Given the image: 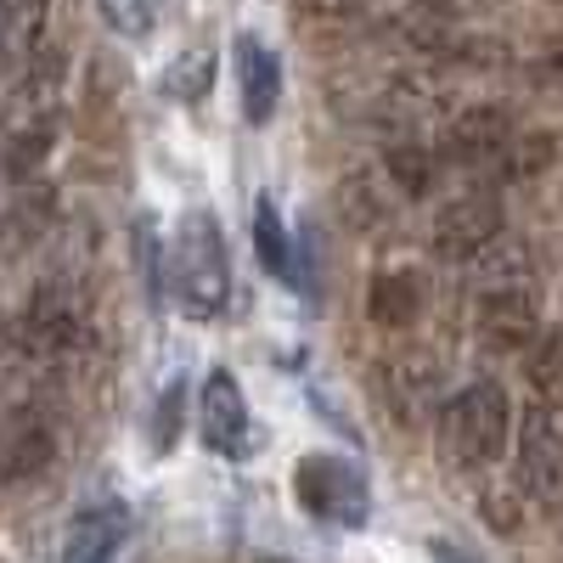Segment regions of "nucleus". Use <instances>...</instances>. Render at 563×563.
Here are the masks:
<instances>
[{"mask_svg":"<svg viewBox=\"0 0 563 563\" xmlns=\"http://www.w3.org/2000/svg\"><path fill=\"white\" fill-rule=\"evenodd\" d=\"M169 288H175V305L192 316V321H214L231 299V260H225V238H220V220L209 209L186 214L175 243H169Z\"/></svg>","mask_w":563,"mask_h":563,"instance_id":"1","label":"nucleus"},{"mask_svg":"<svg viewBox=\"0 0 563 563\" xmlns=\"http://www.w3.org/2000/svg\"><path fill=\"white\" fill-rule=\"evenodd\" d=\"M434 434H440V456L451 467H490L507 451V434H512V400H507V389L479 378V384H467L462 395L440 400Z\"/></svg>","mask_w":563,"mask_h":563,"instance_id":"2","label":"nucleus"},{"mask_svg":"<svg viewBox=\"0 0 563 563\" xmlns=\"http://www.w3.org/2000/svg\"><path fill=\"white\" fill-rule=\"evenodd\" d=\"M294 490L305 501L310 519H327V525H366L372 512V485L366 474L350 462V456H333V451H310L294 474Z\"/></svg>","mask_w":563,"mask_h":563,"instance_id":"3","label":"nucleus"},{"mask_svg":"<svg viewBox=\"0 0 563 563\" xmlns=\"http://www.w3.org/2000/svg\"><path fill=\"white\" fill-rule=\"evenodd\" d=\"M85 321L90 316H85V299H79L74 282L68 276H45L34 288V299H29V310H23V350L40 355V361H57V355L79 350Z\"/></svg>","mask_w":563,"mask_h":563,"instance_id":"4","label":"nucleus"},{"mask_svg":"<svg viewBox=\"0 0 563 563\" xmlns=\"http://www.w3.org/2000/svg\"><path fill=\"white\" fill-rule=\"evenodd\" d=\"M474 333L496 355L530 350V339L541 333L536 288H530V282H496V288H479V299H474Z\"/></svg>","mask_w":563,"mask_h":563,"instance_id":"5","label":"nucleus"},{"mask_svg":"<svg viewBox=\"0 0 563 563\" xmlns=\"http://www.w3.org/2000/svg\"><path fill=\"white\" fill-rule=\"evenodd\" d=\"M198 434L214 456L225 462H243L254 451V411H249V395L231 372H209L203 389H198Z\"/></svg>","mask_w":563,"mask_h":563,"instance_id":"6","label":"nucleus"},{"mask_svg":"<svg viewBox=\"0 0 563 563\" xmlns=\"http://www.w3.org/2000/svg\"><path fill=\"white\" fill-rule=\"evenodd\" d=\"M512 434H519V485L541 501L563 496V406L552 400L525 406Z\"/></svg>","mask_w":563,"mask_h":563,"instance_id":"7","label":"nucleus"},{"mask_svg":"<svg viewBox=\"0 0 563 563\" xmlns=\"http://www.w3.org/2000/svg\"><path fill=\"white\" fill-rule=\"evenodd\" d=\"M496 238H501V203H496V192H462L429 225V249L440 260H451V265H467Z\"/></svg>","mask_w":563,"mask_h":563,"instance_id":"8","label":"nucleus"},{"mask_svg":"<svg viewBox=\"0 0 563 563\" xmlns=\"http://www.w3.org/2000/svg\"><path fill=\"white\" fill-rule=\"evenodd\" d=\"M512 135V113L496 108V102H474L462 108L451 124H445V141H440V158L451 164H490Z\"/></svg>","mask_w":563,"mask_h":563,"instance_id":"9","label":"nucleus"},{"mask_svg":"<svg viewBox=\"0 0 563 563\" xmlns=\"http://www.w3.org/2000/svg\"><path fill=\"white\" fill-rule=\"evenodd\" d=\"M440 384H445V372L429 350H406V355L384 361V395L400 411V422H417V417L440 411Z\"/></svg>","mask_w":563,"mask_h":563,"instance_id":"10","label":"nucleus"},{"mask_svg":"<svg viewBox=\"0 0 563 563\" xmlns=\"http://www.w3.org/2000/svg\"><path fill=\"white\" fill-rule=\"evenodd\" d=\"M238 97L249 124H271L282 108V63L260 34H238Z\"/></svg>","mask_w":563,"mask_h":563,"instance_id":"11","label":"nucleus"},{"mask_svg":"<svg viewBox=\"0 0 563 563\" xmlns=\"http://www.w3.org/2000/svg\"><path fill=\"white\" fill-rule=\"evenodd\" d=\"M124 536H130V507H119V501L85 507L79 519L68 525V536H63L57 563H108L124 547Z\"/></svg>","mask_w":563,"mask_h":563,"instance_id":"12","label":"nucleus"},{"mask_svg":"<svg viewBox=\"0 0 563 563\" xmlns=\"http://www.w3.org/2000/svg\"><path fill=\"white\" fill-rule=\"evenodd\" d=\"M52 456H57V434L45 429L40 411L18 406V411L7 417V429H0V474H7V479H29V474H40Z\"/></svg>","mask_w":563,"mask_h":563,"instance_id":"13","label":"nucleus"},{"mask_svg":"<svg viewBox=\"0 0 563 563\" xmlns=\"http://www.w3.org/2000/svg\"><path fill=\"white\" fill-rule=\"evenodd\" d=\"M422 305H429V288H422V276L395 265V271H378L366 288V316L389 327V333H406V327H417Z\"/></svg>","mask_w":563,"mask_h":563,"instance_id":"14","label":"nucleus"},{"mask_svg":"<svg viewBox=\"0 0 563 563\" xmlns=\"http://www.w3.org/2000/svg\"><path fill=\"white\" fill-rule=\"evenodd\" d=\"M45 23H52V0H0V74H18L40 52Z\"/></svg>","mask_w":563,"mask_h":563,"instance_id":"15","label":"nucleus"},{"mask_svg":"<svg viewBox=\"0 0 563 563\" xmlns=\"http://www.w3.org/2000/svg\"><path fill=\"white\" fill-rule=\"evenodd\" d=\"M57 147V113H40V119H18L12 135H7V147H0V180L18 186L29 175L45 169V158H52Z\"/></svg>","mask_w":563,"mask_h":563,"instance_id":"16","label":"nucleus"},{"mask_svg":"<svg viewBox=\"0 0 563 563\" xmlns=\"http://www.w3.org/2000/svg\"><path fill=\"white\" fill-rule=\"evenodd\" d=\"M63 74H68L63 45H40V52H34L23 68H18V113H23V119L52 113L57 90H63Z\"/></svg>","mask_w":563,"mask_h":563,"instance_id":"17","label":"nucleus"},{"mask_svg":"<svg viewBox=\"0 0 563 563\" xmlns=\"http://www.w3.org/2000/svg\"><path fill=\"white\" fill-rule=\"evenodd\" d=\"M440 147H429V141H395V147L384 153V180L400 186L406 198H429L440 186Z\"/></svg>","mask_w":563,"mask_h":563,"instance_id":"18","label":"nucleus"},{"mask_svg":"<svg viewBox=\"0 0 563 563\" xmlns=\"http://www.w3.org/2000/svg\"><path fill=\"white\" fill-rule=\"evenodd\" d=\"M254 254H260V265H265L276 282H299L288 225H282V214H276V203H271V198H260V203H254Z\"/></svg>","mask_w":563,"mask_h":563,"instance_id":"19","label":"nucleus"},{"mask_svg":"<svg viewBox=\"0 0 563 563\" xmlns=\"http://www.w3.org/2000/svg\"><path fill=\"white\" fill-rule=\"evenodd\" d=\"M552 158H558V141H552L547 130H530V135L512 130L507 147L496 153V169H501V180H530V175H541Z\"/></svg>","mask_w":563,"mask_h":563,"instance_id":"20","label":"nucleus"},{"mask_svg":"<svg viewBox=\"0 0 563 563\" xmlns=\"http://www.w3.org/2000/svg\"><path fill=\"white\" fill-rule=\"evenodd\" d=\"M214 85V52H180L164 74V97L180 102V108H198Z\"/></svg>","mask_w":563,"mask_h":563,"instance_id":"21","label":"nucleus"},{"mask_svg":"<svg viewBox=\"0 0 563 563\" xmlns=\"http://www.w3.org/2000/svg\"><path fill=\"white\" fill-rule=\"evenodd\" d=\"M339 214H344L355 231H372V225L389 220V192H384L372 175H344V186H339Z\"/></svg>","mask_w":563,"mask_h":563,"instance_id":"22","label":"nucleus"},{"mask_svg":"<svg viewBox=\"0 0 563 563\" xmlns=\"http://www.w3.org/2000/svg\"><path fill=\"white\" fill-rule=\"evenodd\" d=\"M530 389H536V400H552V406H563V333H536L530 339Z\"/></svg>","mask_w":563,"mask_h":563,"instance_id":"23","label":"nucleus"},{"mask_svg":"<svg viewBox=\"0 0 563 563\" xmlns=\"http://www.w3.org/2000/svg\"><path fill=\"white\" fill-rule=\"evenodd\" d=\"M97 7H102V23L124 40L153 34V23H158V0H97Z\"/></svg>","mask_w":563,"mask_h":563,"instance_id":"24","label":"nucleus"},{"mask_svg":"<svg viewBox=\"0 0 563 563\" xmlns=\"http://www.w3.org/2000/svg\"><path fill=\"white\" fill-rule=\"evenodd\" d=\"M485 519H490L496 530H519V525H525V501H519V490H507V485L485 490Z\"/></svg>","mask_w":563,"mask_h":563,"instance_id":"25","label":"nucleus"},{"mask_svg":"<svg viewBox=\"0 0 563 563\" xmlns=\"http://www.w3.org/2000/svg\"><path fill=\"white\" fill-rule=\"evenodd\" d=\"M366 7V0H294V12L310 18V23H344Z\"/></svg>","mask_w":563,"mask_h":563,"instance_id":"26","label":"nucleus"},{"mask_svg":"<svg viewBox=\"0 0 563 563\" xmlns=\"http://www.w3.org/2000/svg\"><path fill=\"white\" fill-rule=\"evenodd\" d=\"M180 400H186V389H169V395H164V406H158V434H153V445H158V451H169V445H175V429H180Z\"/></svg>","mask_w":563,"mask_h":563,"instance_id":"27","label":"nucleus"},{"mask_svg":"<svg viewBox=\"0 0 563 563\" xmlns=\"http://www.w3.org/2000/svg\"><path fill=\"white\" fill-rule=\"evenodd\" d=\"M7 209H12V186L0 180V238H7Z\"/></svg>","mask_w":563,"mask_h":563,"instance_id":"28","label":"nucleus"},{"mask_svg":"<svg viewBox=\"0 0 563 563\" xmlns=\"http://www.w3.org/2000/svg\"><path fill=\"white\" fill-rule=\"evenodd\" d=\"M547 74H558V79H563V40H558L552 52H547Z\"/></svg>","mask_w":563,"mask_h":563,"instance_id":"29","label":"nucleus"},{"mask_svg":"<svg viewBox=\"0 0 563 563\" xmlns=\"http://www.w3.org/2000/svg\"><path fill=\"white\" fill-rule=\"evenodd\" d=\"M265 563H282V558H265Z\"/></svg>","mask_w":563,"mask_h":563,"instance_id":"30","label":"nucleus"},{"mask_svg":"<svg viewBox=\"0 0 563 563\" xmlns=\"http://www.w3.org/2000/svg\"><path fill=\"white\" fill-rule=\"evenodd\" d=\"M0 119H7V113H0Z\"/></svg>","mask_w":563,"mask_h":563,"instance_id":"31","label":"nucleus"}]
</instances>
